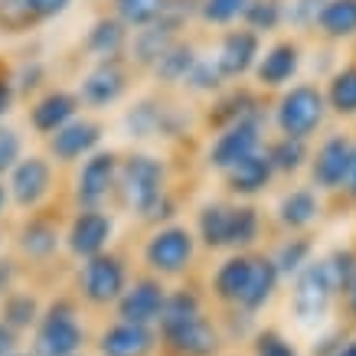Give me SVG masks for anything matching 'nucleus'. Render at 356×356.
Instances as JSON below:
<instances>
[{
    "instance_id": "1",
    "label": "nucleus",
    "mask_w": 356,
    "mask_h": 356,
    "mask_svg": "<svg viewBox=\"0 0 356 356\" xmlns=\"http://www.w3.org/2000/svg\"><path fill=\"white\" fill-rule=\"evenodd\" d=\"M115 196L124 209L144 222H163L173 216L177 200L167 186V163L154 154H128L121 157Z\"/></svg>"
},
{
    "instance_id": "2",
    "label": "nucleus",
    "mask_w": 356,
    "mask_h": 356,
    "mask_svg": "<svg viewBox=\"0 0 356 356\" xmlns=\"http://www.w3.org/2000/svg\"><path fill=\"white\" fill-rule=\"evenodd\" d=\"M161 337L177 356H213L219 346L216 327L206 321L193 291L167 294L161 311Z\"/></svg>"
},
{
    "instance_id": "3",
    "label": "nucleus",
    "mask_w": 356,
    "mask_h": 356,
    "mask_svg": "<svg viewBox=\"0 0 356 356\" xmlns=\"http://www.w3.org/2000/svg\"><path fill=\"white\" fill-rule=\"evenodd\" d=\"M324 118H327V98L317 82H294V86H288L278 95L275 108H271V121H275L278 134L294 140H311L317 131L324 128Z\"/></svg>"
},
{
    "instance_id": "4",
    "label": "nucleus",
    "mask_w": 356,
    "mask_h": 356,
    "mask_svg": "<svg viewBox=\"0 0 356 356\" xmlns=\"http://www.w3.org/2000/svg\"><path fill=\"white\" fill-rule=\"evenodd\" d=\"M337 294L340 291H337L334 275L327 268V259H317L311 265H304L294 275V294H291L294 317L301 324H321L327 314H330V304H334Z\"/></svg>"
},
{
    "instance_id": "5",
    "label": "nucleus",
    "mask_w": 356,
    "mask_h": 356,
    "mask_svg": "<svg viewBox=\"0 0 356 356\" xmlns=\"http://www.w3.org/2000/svg\"><path fill=\"white\" fill-rule=\"evenodd\" d=\"M261 147H265V118L259 111V115H248V118L216 131V138H213L209 151H206V163L213 170L226 173L229 167H236L238 161L259 154Z\"/></svg>"
},
{
    "instance_id": "6",
    "label": "nucleus",
    "mask_w": 356,
    "mask_h": 356,
    "mask_svg": "<svg viewBox=\"0 0 356 356\" xmlns=\"http://www.w3.org/2000/svg\"><path fill=\"white\" fill-rule=\"evenodd\" d=\"M118 151H95L79 163V173L72 180L79 209H105V203L115 196V186H118Z\"/></svg>"
},
{
    "instance_id": "7",
    "label": "nucleus",
    "mask_w": 356,
    "mask_h": 356,
    "mask_svg": "<svg viewBox=\"0 0 356 356\" xmlns=\"http://www.w3.org/2000/svg\"><path fill=\"white\" fill-rule=\"evenodd\" d=\"M86 343V330L76 321V304L56 301L40 321L36 330V356H76Z\"/></svg>"
},
{
    "instance_id": "8",
    "label": "nucleus",
    "mask_w": 356,
    "mask_h": 356,
    "mask_svg": "<svg viewBox=\"0 0 356 356\" xmlns=\"http://www.w3.org/2000/svg\"><path fill=\"white\" fill-rule=\"evenodd\" d=\"M56 186L53 161L43 154H23L20 163L7 173V196L20 209H36L46 203V196Z\"/></svg>"
},
{
    "instance_id": "9",
    "label": "nucleus",
    "mask_w": 356,
    "mask_h": 356,
    "mask_svg": "<svg viewBox=\"0 0 356 356\" xmlns=\"http://www.w3.org/2000/svg\"><path fill=\"white\" fill-rule=\"evenodd\" d=\"M196 252V238L186 226H161L154 229V236L144 245V261L151 265V271L157 275H180L184 268H190Z\"/></svg>"
},
{
    "instance_id": "10",
    "label": "nucleus",
    "mask_w": 356,
    "mask_h": 356,
    "mask_svg": "<svg viewBox=\"0 0 356 356\" xmlns=\"http://www.w3.org/2000/svg\"><path fill=\"white\" fill-rule=\"evenodd\" d=\"M102 138H105V124L98 118L79 115L76 121L56 131L53 138H46V151L56 163H82L86 157L102 151Z\"/></svg>"
},
{
    "instance_id": "11",
    "label": "nucleus",
    "mask_w": 356,
    "mask_h": 356,
    "mask_svg": "<svg viewBox=\"0 0 356 356\" xmlns=\"http://www.w3.org/2000/svg\"><path fill=\"white\" fill-rule=\"evenodd\" d=\"M304 65V53L298 40H275L271 46H265L259 56V63L252 69V79L259 88H268V92H284L291 86L298 72Z\"/></svg>"
},
{
    "instance_id": "12",
    "label": "nucleus",
    "mask_w": 356,
    "mask_h": 356,
    "mask_svg": "<svg viewBox=\"0 0 356 356\" xmlns=\"http://www.w3.org/2000/svg\"><path fill=\"white\" fill-rule=\"evenodd\" d=\"M353 138L346 134H327L317 151L311 154V184L317 186V193H334V190H343L346 173H350V161H353Z\"/></svg>"
},
{
    "instance_id": "13",
    "label": "nucleus",
    "mask_w": 356,
    "mask_h": 356,
    "mask_svg": "<svg viewBox=\"0 0 356 356\" xmlns=\"http://www.w3.org/2000/svg\"><path fill=\"white\" fill-rule=\"evenodd\" d=\"M128 86H131L128 59H105V63H95L82 76V86H79L76 95L88 108H108V105L124 98Z\"/></svg>"
},
{
    "instance_id": "14",
    "label": "nucleus",
    "mask_w": 356,
    "mask_h": 356,
    "mask_svg": "<svg viewBox=\"0 0 356 356\" xmlns=\"http://www.w3.org/2000/svg\"><path fill=\"white\" fill-rule=\"evenodd\" d=\"M79 288L92 304H118V298L128 288V268L118 255L102 252L95 259H88L79 275Z\"/></svg>"
},
{
    "instance_id": "15",
    "label": "nucleus",
    "mask_w": 356,
    "mask_h": 356,
    "mask_svg": "<svg viewBox=\"0 0 356 356\" xmlns=\"http://www.w3.org/2000/svg\"><path fill=\"white\" fill-rule=\"evenodd\" d=\"M124 128L131 138H177L186 128V115L161 98H140L124 115Z\"/></svg>"
},
{
    "instance_id": "16",
    "label": "nucleus",
    "mask_w": 356,
    "mask_h": 356,
    "mask_svg": "<svg viewBox=\"0 0 356 356\" xmlns=\"http://www.w3.org/2000/svg\"><path fill=\"white\" fill-rule=\"evenodd\" d=\"M111 236H115V219H111L108 209H79L72 222H69L65 245H69L72 255L88 261L108 248Z\"/></svg>"
},
{
    "instance_id": "17",
    "label": "nucleus",
    "mask_w": 356,
    "mask_h": 356,
    "mask_svg": "<svg viewBox=\"0 0 356 356\" xmlns=\"http://www.w3.org/2000/svg\"><path fill=\"white\" fill-rule=\"evenodd\" d=\"M79 111H82V102H79L76 92H69V88H46V92H40L33 98L26 118H30V128L36 134L53 138L59 128H65L69 121L79 118Z\"/></svg>"
},
{
    "instance_id": "18",
    "label": "nucleus",
    "mask_w": 356,
    "mask_h": 356,
    "mask_svg": "<svg viewBox=\"0 0 356 356\" xmlns=\"http://www.w3.org/2000/svg\"><path fill=\"white\" fill-rule=\"evenodd\" d=\"M261 56V36L259 33L245 30V26H236V30H226L222 33V40H219V49H216V65L219 72L229 79H242L248 76L255 63H259Z\"/></svg>"
},
{
    "instance_id": "19",
    "label": "nucleus",
    "mask_w": 356,
    "mask_h": 356,
    "mask_svg": "<svg viewBox=\"0 0 356 356\" xmlns=\"http://www.w3.org/2000/svg\"><path fill=\"white\" fill-rule=\"evenodd\" d=\"M163 301L167 291L157 278H138L134 284L124 288V294L118 298V314L124 324H138V327H151L154 321H161Z\"/></svg>"
},
{
    "instance_id": "20",
    "label": "nucleus",
    "mask_w": 356,
    "mask_h": 356,
    "mask_svg": "<svg viewBox=\"0 0 356 356\" xmlns=\"http://www.w3.org/2000/svg\"><path fill=\"white\" fill-rule=\"evenodd\" d=\"M180 30H184V20L177 17H163V20L144 26V30H134L131 33V43H128V53L131 59L128 63L140 65V69H151L157 59H161L163 49H170L177 40H180Z\"/></svg>"
},
{
    "instance_id": "21",
    "label": "nucleus",
    "mask_w": 356,
    "mask_h": 356,
    "mask_svg": "<svg viewBox=\"0 0 356 356\" xmlns=\"http://www.w3.org/2000/svg\"><path fill=\"white\" fill-rule=\"evenodd\" d=\"M131 43V30L115 17V13H105L98 17L86 33V53L95 59V63H105V59H124Z\"/></svg>"
},
{
    "instance_id": "22",
    "label": "nucleus",
    "mask_w": 356,
    "mask_h": 356,
    "mask_svg": "<svg viewBox=\"0 0 356 356\" xmlns=\"http://www.w3.org/2000/svg\"><path fill=\"white\" fill-rule=\"evenodd\" d=\"M261 111V102L259 95L252 92V88H222L216 98H213V105L206 111V124L213 131H222L229 124H236V121L248 118V115H259Z\"/></svg>"
},
{
    "instance_id": "23",
    "label": "nucleus",
    "mask_w": 356,
    "mask_h": 356,
    "mask_svg": "<svg viewBox=\"0 0 356 356\" xmlns=\"http://www.w3.org/2000/svg\"><path fill=\"white\" fill-rule=\"evenodd\" d=\"M222 180H226V190L232 196H259L265 193L275 180V170H271V163L265 154H252L245 161H238L236 167H229L222 173Z\"/></svg>"
},
{
    "instance_id": "24",
    "label": "nucleus",
    "mask_w": 356,
    "mask_h": 356,
    "mask_svg": "<svg viewBox=\"0 0 356 356\" xmlns=\"http://www.w3.org/2000/svg\"><path fill=\"white\" fill-rule=\"evenodd\" d=\"M314 30L330 43L356 40V0H321Z\"/></svg>"
},
{
    "instance_id": "25",
    "label": "nucleus",
    "mask_w": 356,
    "mask_h": 356,
    "mask_svg": "<svg viewBox=\"0 0 356 356\" xmlns=\"http://www.w3.org/2000/svg\"><path fill=\"white\" fill-rule=\"evenodd\" d=\"M252 255H229L222 265L216 268V275H213V288H216V298L226 304H242V298H245L248 291V281H252Z\"/></svg>"
},
{
    "instance_id": "26",
    "label": "nucleus",
    "mask_w": 356,
    "mask_h": 356,
    "mask_svg": "<svg viewBox=\"0 0 356 356\" xmlns=\"http://www.w3.org/2000/svg\"><path fill=\"white\" fill-rule=\"evenodd\" d=\"M278 222L284 229H304L321 216V193L314 186H294L278 200Z\"/></svg>"
},
{
    "instance_id": "27",
    "label": "nucleus",
    "mask_w": 356,
    "mask_h": 356,
    "mask_svg": "<svg viewBox=\"0 0 356 356\" xmlns=\"http://www.w3.org/2000/svg\"><path fill=\"white\" fill-rule=\"evenodd\" d=\"M154 350L151 327L138 324H115L102 334V356H147Z\"/></svg>"
},
{
    "instance_id": "28",
    "label": "nucleus",
    "mask_w": 356,
    "mask_h": 356,
    "mask_svg": "<svg viewBox=\"0 0 356 356\" xmlns=\"http://www.w3.org/2000/svg\"><path fill=\"white\" fill-rule=\"evenodd\" d=\"M261 154L268 157L271 170L275 177H291V173L304 170L307 163H311V147H307V140H294V138H271Z\"/></svg>"
},
{
    "instance_id": "29",
    "label": "nucleus",
    "mask_w": 356,
    "mask_h": 356,
    "mask_svg": "<svg viewBox=\"0 0 356 356\" xmlns=\"http://www.w3.org/2000/svg\"><path fill=\"white\" fill-rule=\"evenodd\" d=\"M196 59H200L196 46L186 43V40H177L170 49L161 53V59L151 65V72L157 82H163V86H180V82H186L190 69L196 65Z\"/></svg>"
},
{
    "instance_id": "30",
    "label": "nucleus",
    "mask_w": 356,
    "mask_h": 356,
    "mask_svg": "<svg viewBox=\"0 0 356 356\" xmlns=\"http://www.w3.org/2000/svg\"><path fill=\"white\" fill-rule=\"evenodd\" d=\"M229 226H232V203H203L196 213V232L206 248H229Z\"/></svg>"
},
{
    "instance_id": "31",
    "label": "nucleus",
    "mask_w": 356,
    "mask_h": 356,
    "mask_svg": "<svg viewBox=\"0 0 356 356\" xmlns=\"http://www.w3.org/2000/svg\"><path fill=\"white\" fill-rule=\"evenodd\" d=\"M324 98L327 111H334L340 118H356V63H346L330 72Z\"/></svg>"
},
{
    "instance_id": "32",
    "label": "nucleus",
    "mask_w": 356,
    "mask_h": 356,
    "mask_svg": "<svg viewBox=\"0 0 356 356\" xmlns=\"http://www.w3.org/2000/svg\"><path fill=\"white\" fill-rule=\"evenodd\" d=\"M17 242L30 259H49L59 248V226L46 216H30L17 232Z\"/></svg>"
},
{
    "instance_id": "33",
    "label": "nucleus",
    "mask_w": 356,
    "mask_h": 356,
    "mask_svg": "<svg viewBox=\"0 0 356 356\" xmlns=\"http://www.w3.org/2000/svg\"><path fill=\"white\" fill-rule=\"evenodd\" d=\"M278 268H275V261L271 259H255L252 261V281H248V291H245V298H242V311H261L265 304L275 298V291H278Z\"/></svg>"
},
{
    "instance_id": "34",
    "label": "nucleus",
    "mask_w": 356,
    "mask_h": 356,
    "mask_svg": "<svg viewBox=\"0 0 356 356\" xmlns=\"http://www.w3.org/2000/svg\"><path fill=\"white\" fill-rule=\"evenodd\" d=\"M167 10H170V0H115V17L128 30H144V26L163 20Z\"/></svg>"
},
{
    "instance_id": "35",
    "label": "nucleus",
    "mask_w": 356,
    "mask_h": 356,
    "mask_svg": "<svg viewBox=\"0 0 356 356\" xmlns=\"http://www.w3.org/2000/svg\"><path fill=\"white\" fill-rule=\"evenodd\" d=\"M242 26L252 33H275L284 26V0H248L245 13H242Z\"/></svg>"
},
{
    "instance_id": "36",
    "label": "nucleus",
    "mask_w": 356,
    "mask_h": 356,
    "mask_svg": "<svg viewBox=\"0 0 356 356\" xmlns=\"http://www.w3.org/2000/svg\"><path fill=\"white\" fill-rule=\"evenodd\" d=\"M261 232V213L248 203H232V226H229V248H248Z\"/></svg>"
},
{
    "instance_id": "37",
    "label": "nucleus",
    "mask_w": 356,
    "mask_h": 356,
    "mask_svg": "<svg viewBox=\"0 0 356 356\" xmlns=\"http://www.w3.org/2000/svg\"><path fill=\"white\" fill-rule=\"evenodd\" d=\"M184 86L190 88V92H196V95H219V92L226 88V76L219 72V65L213 56H200Z\"/></svg>"
},
{
    "instance_id": "38",
    "label": "nucleus",
    "mask_w": 356,
    "mask_h": 356,
    "mask_svg": "<svg viewBox=\"0 0 356 356\" xmlns=\"http://www.w3.org/2000/svg\"><path fill=\"white\" fill-rule=\"evenodd\" d=\"M311 242L304 236H294V238H284L278 245V252L271 255V261H275V268H278V275H298V271L304 268V265H311Z\"/></svg>"
},
{
    "instance_id": "39",
    "label": "nucleus",
    "mask_w": 356,
    "mask_h": 356,
    "mask_svg": "<svg viewBox=\"0 0 356 356\" xmlns=\"http://www.w3.org/2000/svg\"><path fill=\"white\" fill-rule=\"evenodd\" d=\"M248 0H200V20L209 26H229V23L242 20Z\"/></svg>"
},
{
    "instance_id": "40",
    "label": "nucleus",
    "mask_w": 356,
    "mask_h": 356,
    "mask_svg": "<svg viewBox=\"0 0 356 356\" xmlns=\"http://www.w3.org/2000/svg\"><path fill=\"white\" fill-rule=\"evenodd\" d=\"M36 317H40L36 298H30V294H7V298H3V317H0V321L7 327L23 330V327H30Z\"/></svg>"
},
{
    "instance_id": "41",
    "label": "nucleus",
    "mask_w": 356,
    "mask_h": 356,
    "mask_svg": "<svg viewBox=\"0 0 356 356\" xmlns=\"http://www.w3.org/2000/svg\"><path fill=\"white\" fill-rule=\"evenodd\" d=\"M36 30L30 10L23 7V0H0V33L20 36V33Z\"/></svg>"
},
{
    "instance_id": "42",
    "label": "nucleus",
    "mask_w": 356,
    "mask_h": 356,
    "mask_svg": "<svg viewBox=\"0 0 356 356\" xmlns=\"http://www.w3.org/2000/svg\"><path fill=\"white\" fill-rule=\"evenodd\" d=\"M327 268L334 275L337 291H350L356 281V252L353 248H337L327 255Z\"/></svg>"
},
{
    "instance_id": "43",
    "label": "nucleus",
    "mask_w": 356,
    "mask_h": 356,
    "mask_svg": "<svg viewBox=\"0 0 356 356\" xmlns=\"http://www.w3.org/2000/svg\"><path fill=\"white\" fill-rule=\"evenodd\" d=\"M46 82V65L40 59H30L13 69V88H17V98L20 95H36Z\"/></svg>"
},
{
    "instance_id": "44",
    "label": "nucleus",
    "mask_w": 356,
    "mask_h": 356,
    "mask_svg": "<svg viewBox=\"0 0 356 356\" xmlns=\"http://www.w3.org/2000/svg\"><path fill=\"white\" fill-rule=\"evenodd\" d=\"M23 157V138L10 124H0V180L20 163Z\"/></svg>"
},
{
    "instance_id": "45",
    "label": "nucleus",
    "mask_w": 356,
    "mask_h": 356,
    "mask_svg": "<svg viewBox=\"0 0 356 356\" xmlns=\"http://www.w3.org/2000/svg\"><path fill=\"white\" fill-rule=\"evenodd\" d=\"M321 0H284V23L294 30H314Z\"/></svg>"
},
{
    "instance_id": "46",
    "label": "nucleus",
    "mask_w": 356,
    "mask_h": 356,
    "mask_svg": "<svg viewBox=\"0 0 356 356\" xmlns=\"http://www.w3.org/2000/svg\"><path fill=\"white\" fill-rule=\"evenodd\" d=\"M23 7L30 10V17H33L36 26H43V23L63 17V13L72 7V0H23Z\"/></svg>"
},
{
    "instance_id": "47",
    "label": "nucleus",
    "mask_w": 356,
    "mask_h": 356,
    "mask_svg": "<svg viewBox=\"0 0 356 356\" xmlns=\"http://www.w3.org/2000/svg\"><path fill=\"white\" fill-rule=\"evenodd\" d=\"M255 356H298V350L278 330H261L255 340Z\"/></svg>"
},
{
    "instance_id": "48",
    "label": "nucleus",
    "mask_w": 356,
    "mask_h": 356,
    "mask_svg": "<svg viewBox=\"0 0 356 356\" xmlns=\"http://www.w3.org/2000/svg\"><path fill=\"white\" fill-rule=\"evenodd\" d=\"M13 105H17V88H13V69H7V65L0 63V124H3V118L13 111Z\"/></svg>"
},
{
    "instance_id": "49",
    "label": "nucleus",
    "mask_w": 356,
    "mask_h": 356,
    "mask_svg": "<svg viewBox=\"0 0 356 356\" xmlns=\"http://www.w3.org/2000/svg\"><path fill=\"white\" fill-rule=\"evenodd\" d=\"M13 346H17V330L0 321V356H13Z\"/></svg>"
},
{
    "instance_id": "50",
    "label": "nucleus",
    "mask_w": 356,
    "mask_h": 356,
    "mask_svg": "<svg viewBox=\"0 0 356 356\" xmlns=\"http://www.w3.org/2000/svg\"><path fill=\"white\" fill-rule=\"evenodd\" d=\"M343 190L350 193V200H356V144H353V161H350V173H346Z\"/></svg>"
},
{
    "instance_id": "51",
    "label": "nucleus",
    "mask_w": 356,
    "mask_h": 356,
    "mask_svg": "<svg viewBox=\"0 0 356 356\" xmlns=\"http://www.w3.org/2000/svg\"><path fill=\"white\" fill-rule=\"evenodd\" d=\"M10 281H13V265L10 261H0V294L10 288Z\"/></svg>"
},
{
    "instance_id": "52",
    "label": "nucleus",
    "mask_w": 356,
    "mask_h": 356,
    "mask_svg": "<svg viewBox=\"0 0 356 356\" xmlns=\"http://www.w3.org/2000/svg\"><path fill=\"white\" fill-rule=\"evenodd\" d=\"M10 206V196H7V184L0 180V216H3V209Z\"/></svg>"
},
{
    "instance_id": "53",
    "label": "nucleus",
    "mask_w": 356,
    "mask_h": 356,
    "mask_svg": "<svg viewBox=\"0 0 356 356\" xmlns=\"http://www.w3.org/2000/svg\"><path fill=\"white\" fill-rule=\"evenodd\" d=\"M337 356H356V340H353V343H346V346H340V350H337Z\"/></svg>"
},
{
    "instance_id": "54",
    "label": "nucleus",
    "mask_w": 356,
    "mask_h": 356,
    "mask_svg": "<svg viewBox=\"0 0 356 356\" xmlns=\"http://www.w3.org/2000/svg\"><path fill=\"white\" fill-rule=\"evenodd\" d=\"M346 294H350V307H353V314H356V281H353V288H350Z\"/></svg>"
},
{
    "instance_id": "55",
    "label": "nucleus",
    "mask_w": 356,
    "mask_h": 356,
    "mask_svg": "<svg viewBox=\"0 0 356 356\" xmlns=\"http://www.w3.org/2000/svg\"><path fill=\"white\" fill-rule=\"evenodd\" d=\"M13 356H26V353H13Z\"/></svg>"
}]
</instances>
